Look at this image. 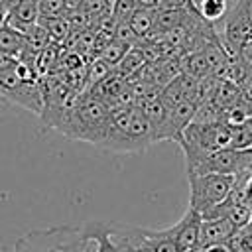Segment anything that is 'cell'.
I'll use <instances>...</instances> for the list:
<instances>
[{
    "instance_id": "cell-1",
    "label": "cell",
    "mask_w": 252,
    "mask_h": 252,
    "mask_svg": "<svg viewBox=\"0 0 252 252\" xmlns=\"http://www.w3.org/2000/svg\"><path fill=\"white\" fill-rule=\"evenodd\" d=\"M156 142V132L138 104L132 102L110 112L104 148L112 152H144Z\"/></svg>"
},
{
    "instance_id": "cell-2",
    "label": "cell",
    "mask_w": 252,
    "mask_h": 252,
    "mask_svg": "<svg viewBox=\"0 0 252 252\" xmlns=\"http://www.w3.org/2000/svg\"><path fill=\"white\" fill-rule=\"evenodd\" d=\"M230 140H232V130L224 122H215V124L189 122L187 128L181 132L177 144L183 150L185 165H189L217 150L228 148Z\"/></svg>"
},
{
    "instance_id": "cell-3",
    "label": "cell",
    "mask_w": 252,
    "mask_h": 252,
    "mask_svg": "<svg viewBox=\"0 0 252 252\" xmlns=\"http://www.w3.org/2000/svg\"><path fill=\"white\" fill-rule=\"evenodd\" d=\"M187 179H189V207L201 213V217L219 203H222L236 185V179L224 173L187 175Z\"/></svg>"
},
{
    "instance_id": "cell-4",
    "label": "cell",
    "mask_w": 252,
    "mask_h": 252,
    "mask_svg": "<svg viewBox=\"0 0 252 252\" xmlns=\"http://www.w3.org/2000/svg\"><path fill=\"white\" fill-rule=\"evenodd\" d=\"M81 226H51L32 230L16 240L10 252H75Z\"/></svg>"
},
{
    "instance_id": "cell-5",
    "label": "cell",
    "mask_w": 252,
    "mask_h": 252,
    "mask_svg": "<svg viewBox=\"0 0 252 252\" xmlns=\"http://www.w3.org/2000/svg\"><path fill=\"white\" fill-rule=\"evenodd\" d=\"M18 65V63H16ZM0 94L14 104H20L35 114L43 110V91L35 79H24L14 69L0 71Z\"/></svg>"
},
{
    "instance_id": "cell-6",
    "label": "cell",
    "mask_w": 252,
    "mask_h": 252,
    "mask_svg": "<svg viewBox=\"0 0 252 252\" xmlns=\"http://www.w3.org/2000/svg\"><path fill=\"white\" fill-rule=\"evenodd\" d=\"M252 37V24L246 18V14L242 12V8L238 4H234L232 8H228L226 12V20H224V33H222V45L228 51V55L236 57L240 47L244 43H248V39Z\"/></svg>"
},
{
    "instance_id": "cell-7",
    "label": "cell",
    "mask_w": 252,
    "mask_h": 252,
    "mask_svg": "<svg viewBox=\"0 0 252 252\" xmlns=\"http://www.w3.org/2000/svg\"><path fill=\"white\" fill-rule=\"evenodd\" d=\"M201 213H197L195 209L187 207L185 215L171 226L173 230V238L177 244L179 252H187L199 246V230H201Z\"/></svg>"
},
{
    "instance_id": "cell-8",
    "label": "cell",
    "mask_w": 252,
    "mask_h": 252,
    "mask_svg": "<svg viewBox=\"0 0 252 252\" xmlns=\"http://www.w3.org/2000/svg\"><path fill=\"white\" fill-rule=\"evenodd\" d=\"M236 232L234 224L226 217H215V219H203L201 230H199V246H211L219 242H228V238Z\"/></svg>"
},
{
    "instance_id": "cell-9",
    "label": "cell",
    "mask_w": 252,
    "mask_h": 252,
    "mask_svg": "<svg viewBox=\"0 0 252 252\" xmlns=\"http://www.w3.org/2000/svg\"><path fill=\"white\" fill-rule=\"evenodd\" d=\"M39 20V0H16V4L8 10L6 24L22 33H26Z\"/></svg>"
},
{
    "instance_id": "cell-10",
    "label": "cell",
    "mask_w": 252,
    "mask_h": 252,
    "mask_svg": "<svg viewBox=\"0 0 252 252\" xmlns=\"http://www.w3.org/2000/svg\"><path fill=\"white\" fill-rule=\"evenodd\" d=\"M154 20H156V8H138V6H134L126 18V22L130 24V28L138 39H146L152 35Z\"/></svg>"
},
{
    "instance_id": "cell-11",
    "label": "cell",
    "mask_w": 252,
    "mask_h": 252,
    "mask_svg": "<svg viewBox=\"0 0 252 252\" xmlns=\"http://www.w3.org/2000/svg\"><path fill=\"white\" fill-rule=\"evenodd\" d=\"M24 49H26V35L22 32L10 28L8 24H4L0 28V51L20 59Z\"/></svg>"
},
{
    "instance_id": "cell-12",
    "label": "cell",
    "mask_w": 252,
    "mask_h": 252,
    "mask_svg": "<svg viewBox=\"0 0 252 252\" xmlns=\"http://www.w3.org/2000/svg\"><path fill=\"white\" fill-rule=\"evenodd\" d=\"M240 98V87L234 83V81H228V79H219L217 81V87L211 94V100L219 106V108H228L232 106L236 100Z\"/></svg>"
},
{
    "instance_id": "cell-13",
    "label": "cell",
    "mask_w": 252,
    "mask_h": 252,
    "mask_svg": "<svg viewBox=\"0 0 252 252\" xmlns=\"http://www.w3.org/2000/svg\"><path fill=\"white\" fill-rule=\"evenodd\" d=\"M148 61L144 59V55H142V51H140V47L138 45H132L130 49H128V53L112 67L118 75H122V77H126V79H130V77H134L144 65H146Z\"/></svg>"
},
{
    "instance_id": "cell-14",
    "label": "cell",
    "mask_w": 252,
    "mask_h": 252,
    "mask_svg": "<svg viewBox=\"0 0 252 252\" xmlns=\"http://www.w3.org/2000/svg\"><path fill=\"white\" fill-rule=\"evenodd\" d=\"M193 6L197 14L211 24L219 22L228 12V0H193Z\"/></svg>"
},
{
    "instance_id": "cell-15",
    "label": "cell",
    "mask_w": 252,
    "mask_h": 252,
    "mask_svg": "<svg viewBox=\"0 0 252 252\" xmlns=\"http://www.w3.org/2000/svg\"><path fill=\"white\" fill-rule=\"evenodd\" d=\"M37 22L45 28V32L49 33V39H51V41H57V43L69 39L71 33H73V32H71V26H69V22H67L65 16H61V18H39Z\"/></svg>"
},
{
    "instance_id": "cell-16",
    "label": "cell",
    "mask_w": 252,
    "mask_h": 252,
    "mask_svg": "<svg viewBox=\"0 0 252 252\" xmlns=\"http://www.w3.org/2000/svg\"><path fill=\"white\" fill-rule=\"evenodd\" d=\"M232 130V140H230V148H252V116L246 118L242 124L238 126H230Z\"/></svg>"
},
{
    "instance_id": "cell-17",
    "label": "cell",
    "mask_w": 252,
    "mask_h": 252,
    "mask_svg": "<svg viewBox=\"0 0 252 252\" xmlns=\"http://www.w3.org/2000/svg\"><path fill=\"white\" fill-rule=\"evenodd\" d=\"M130 47H132L130 43H124V41H120V39H114V37H112V39L102 47V51L98 53V57H102L106 63H110V65L114 67V65H116V63H118V61L128 53V49H130Z\"/></svg>"
},
{
    "instance_id": "cell-18",
    "label": "cell",
    "mask_w": 252,
    "mask_h": 252,
    "mask_svg": "<svg viewBox=\"0 0 252 252\" xmlns=\"http://www.w3.org/2000/svg\"><path fill=\"white\" fill-rule=\"evenodd\" d=\"M110 73H112V65L106 63L102 57H96V59L91 63L89 71H87V87L93 89V87L98 85L102 79H106Z\"/></svg>"
},
{
    "instance_id": "cell-19",
    "label": "cell",
    "mask_w": 252,
    "mask_h": 252,
    "mask_svg": "<svg viewBox=\"0 0 252 252\" xmlns=\"http://www.w3.org/2000/svg\"><path fill=\"white\" fill-rule=\"evenodd\" d=\"M69 10L65 0H39V18H61Z\"/></svg>"
},
{
    "instance_id": "cell-20",
    "label": "cell",
    "mask_w": 252,
    "mask_h": 252,
    "mask_svg": "<svg viewBox=\"0 0 252 252\" xmlns=\"http://www.w3.org/2000/svg\"><path fill=\"white\" fill-rule=\"evenodd\" d=\"M228 244H230L232 252H252V232L246 226L244 228H238L228 238Z\"/></svg>"
},
{
    "instance_id": "cell-21",
    "label": "cell",
    "mask_w": 252,
    "mask_h": 252,
    "mask_svg": "<svg viewBox=\"0 0 252 252\" xmlns=\"http://www.w3.org/2000/svg\"><path fill=\"white\" fill-rule=\"evenodd\" d=\"M238 87H240V94L244 100H248L252 104V71L246 69V73L242 75V79L238 81Z\"/></svg>"
},
{
    "instance_id": "cell-22",
    "label": "cell",
    "mask_w": 252,
    "mask_h": 252,
    "mask_svg": "<svg viewBox=\"0 0 252 252\" xmlns=\"http://www.w3.org/2000/svg\"><path fill=\"white\" fill-rule=\"evenodd\" d=\"M242 201L252 211V175H248L244 179V183H242Z\"/></svg>"
},
{
    "instance_id": "cell-23",
    "label": "cell",
    "mask_w": 252,
    "mask_h": 252,
    "mask_svg": "<svg viewBox=\"0 0 252 252\" xmlns=\"http://www.w3.org/2000/svg\"><path fill=\"white\" fill-rule=\"evenodd\" d=\"M158 8H195L193 0H159Z\"/></svg>"
},
{
    "instance_id": "cell-24",
    "label": "cell",
    "mask_w": 252,
    "mask_h": 252,
    "mask_svg": "<svg viewBox=\"0 0 252 252\" xmlns=\"http://www.w3.org/2000/svg\"><path fill=\"white\" fill-rule=\"evenodd\" d=\"M203 252H232L230 244L228 242H219V244H211V246H205Z\"/></svg>"
},
{
    "instance_id": "cell-25",
    "label": "cell",
    "mask_w": 252,
    "mask_h": 252,
    "mask_svg": "<svg viewBox=\"0 0 252 252\" xmlns=\"http://www.w3.org/2000/svg\"><path fill=\"white\" fill-rule=\"evenodd\" d=\"M236 4L242 8V12L246 14V18H248L250 24H252V0H236Z\"/></svg>"
},
{
    "instance_id": "cell-26",
    "label": "cell",
    "mask_w": 252,
    "mask_h": 252,
    "mask_svg": "<svg viewBox=\"0 0 252 252\" xmlns=\"http://www.w3.org/2000/svg\"><path fill=\"white\" fill-rule=\"evenodd\" d=\"M132 2L138 8H158L159 6V0H132Z\"/></svg>"
},
{
    "instance_id": "cell-27",
    "label": "cell",
    "mask_w": 252,
    "mask_h": 252,
    "mask_svg": "<svg viewBox=\"0 0 252 252\" xmlns=\"http://www.w3.org/2000/svg\"><path fill=\"white\" fill-rule=\"evenodd\" d=\"M65 2H67L69 10H75V8H83L87 0H65Z\"/></svg>"
},
{
    "instance_id": "cell-28",
    "label": "cell",
    "mask_w": 252,
    "mask_h": 252,
    "mask_svg": "<svg viewBox=\"0 0 252 252\" xmlns=\"http://www.w3.org/2000/svg\"><path fill=\"white\" fill-rule=\"evenodd\" d=\"M6 18H8V8H4V6L0 4V28L6 24Z\"/></svg>"
},
{
    "instance_id": "cell-29",
    "label": "cell",
    "mask_w": 252,
    "mask_h": 252,
    "mask_svg": "<svg viewBox=\"0 0 252 252\" xmlns=\"http://www.w3.org/2000/svg\"><path fill=\"white\" fill-rule=\"evenodd\" d=\"M0 4H2L4 8H8V10H10V8L16 4V0H0Z\"/></svg>"
},
{
    "instance_id": "cell-30",
    "label": "cell",
    "mask_w": 252,
    "mask_h": 252,
    "mask_svg": "<svg viewBox=\"0 0 252 252\" xmlns=\"http://www.w3.org/2000/svg\"><path fill=\"white\" fill-rule=\"evenodd\" d=\"M246 228H248V230H250V232H252V219H250V222H248V224H246Z\"/></svg>"
}]
</instances>
